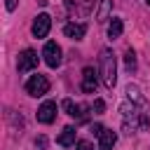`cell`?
I'll return each mask as SVG.
<instances>
[{
    "label": "cell",
    "instance_id": "obj_1",
    "mask_svg": "<svg viewBox=\"0 0 150 150\" xmlns=\"http://www.w3.org/2000/svg\"><path fill=\"white\" fill-rule=\"evenodd\" d=\"M98 73H101V80H103V84L108 87V89H112L115 87V82H117V61H115V54L110 52V49H103L101 52V56H98Z\"/></svg>",
    "mask_w": 150,
    "mask_h": 150
},
{
    "label": "cell",
    "instance_id": "obj_2",
    "mask_svg": "<svg viewBox=\"0 0 150 150\" xmlns=\"http://www.w3.org/2000/svg\"><path fill=\"white\" fill-rule=\"evenodd\" d=\"M26 91L30 94V96H45L47 91H49V80L45 77V75H30L28 77V82H26Z\"/></svg>",
    "mask_w": 150,
    "mask_h": 150
},
{
    "label": "cell",
    "instance_id": "obj_3",
    "mask_svg": "<svg viewBox=\"0 0 150 150\" xmlns=\"http://www.w3.org/2000/svg\"><path fill=\"white\" fill-rule=\"evenodd\" d=\"M42 56H45V63L49 68H59L61 66V47L56 42H47L45 49H42Z\"/></svg>",
    "mask_w": 150,
    "mask_h": 150
},
{
    "label": "cell",
    "instance_id": "obj_4",
    "mask_svg": "<svg viewBox=\"0 0 150 150\" xmlns=\"http://www.w3.org/2000/svg\"><path fill=\"white\" fill-rule=\"evenodd\" d=\"M96 84H98V70L87 66L82 70V91L84 94H94L96 91Z\"/></svg>",
    "mask_w": 150,
    "mask_h": 150
},
{
    "label": "cell",
    "instance_id": "obj_5",
    "mask_svg": "<svg viewBox=\"0 0 150 150\" xmlns=\"http://www.w3.org/2000/svg\"><path fill=\"white\" fill-rule=\"evenodd\" d=\"M49 28H52V16L45 14V12L38 14L35 21H33V35H35V38H47Z\"/></svg>",
    "mask_w": 150,
    "mask_h": 150
},
{
    "label": "cell",
    "instance_id": "obj_6",
    "mask_svg": "<svg viewBox=\"0 0 150 150\" xmlns=\"http://www.w3.org/2000/svg\"><path fill=\"white\" fill-rule=\"evenodd\" d=\"M38 66V54L33 52V49H23L21 54H19V61H16V68L21 70V73H26V70H33Z\"/></svg>",
    "mask_w": 150,
    "mask_h": 150
},
{
    "label": "cell",
    "instance_id": "obj_7",
    "mask_svg": "<svg viewBox=\"0 0 150 150\" xmlns=\"http://www.w3.org/2000/svg\"><path fill=\"white\" fill-rule=\"evenodd\" d=\"M54 117H56V103H54V101H45V103L38 108V122L52 124Z\"/></svg>",
    "mask_w": 150,
    "mask_h": 150
},
{
    "label": "cell",
    "instance_id": "obj_8",
    "mask_svg": "<svg viewBox=\"0 0 150 150\" xmlns=\"http://www.w3.org/2000/svg\"><path fill=\"white\" fill-rule=\"evenodd\" d=\"M63 33H66V38H70V40H82L84 33H87V26H84V23H66V26H63Z\"/></svg>",
    "mask_w": 150,
    "mask_h": 150
},
{
    "label": "cell",
    "instance_id": "obj_9",
    "mask_svg": "<svg viewBox=\"0 0 150 150\" xmlns=\"http://www.w3.org/2000/svg\"><path fill=\"white\" fill-rule=\"evenodd\" d=\"M115 141H117L115 131H110V129H103V131L98 134V150H112Z\"/></svg>",
    "mask_w": 150,
    "mask_h": 150
},
{
    "label": "cell",
    "instance_id": "obj_10",
    "mask_svg": "<svg viewBox=\"0 0 150 150\" xmlns=\"http://www.w3.org/2000/svg\"><path fill=\"white\" fill-rule=\"evenodd\" d=\"M61 105H63L66 115H70V117H77V120H82V117H84V112H82L84 108H82V105H77V103H75L73 98H66V101H63Z\"/></svg>",
    "mask_w": 150,
    "mask_h": 150
},
{
    "label": "cell",
    "instance_id": "obj_11",
    "mask_svg": "<svg viewBox=\"0 0 150 150\" xmlns=\"http://www.w3.org/2000/svg\"><path fill=\"white\" fill-rule=\"evenodd\" d=\"M56 143H59V145H63V148L73 145V143H75V129H73V127H66V129H63V131L59 134Z\"/></svg>",
    "mask_w": 150,
    "mask_h": 150
},
{
    "label": "cell",
    "instance_id": "obj_12",
    "mask_svg": "<svg viewBox=\"0 0 150 150\" xmlns=\"http://www.w3.org/2000/svg\"><path fill=\"white\" fill-rule=\"evenodd\" d=\"M122 28H124V23H122V19H112L110 21V26H108V38H120L122 35Z\"/></svg>",
    "mask_w": 150,
    "mask_h": 150
},
{
    "label": "cell",
    "instance_id": "obj_13",
    "mask_svg": "<svg viewBox=\"0 0 150 150\" xmlns=\"http://www.w3.org/2000/svg\"><path fill=\"white\" fill-rule=\"evenodd\" d=\"M110 9H112V2H110V0H101L98 12H96V19H98V21H105L108 14H110Z\"/></svg>",
    "mask_w": 150,
    "mask_h": 150
},
{
    "label": "cell",
    "instance_id": "obj_14",
    "mask_svg": "<svg viewBox=\"0 0 150 150\" xmlns=\"http://www.w3.org/2000/svg\"><path fill=\"white\" fill-rule=\"evenodd\" d=\"M124 66H127V70H136V54H134V49L124 52Z\"/></svg>",
    "mask_w": 150,
    "mask_h": 150
},
{
    "label": "cell",
    "instance_id": "obj_15",
    "mask_svg": "<svg viewBox=\"0 0 150 150\" xmlns=\"http://www.w3.org/2000/svg\"><path fill=\"white\" fill-rule=\"evenodd\" d=\"M127 94H129V98H134L136 103H143V96H141V89H138L136 84H129V87H127Z\"/></svg>",
    "mask_w": 150,
    "mask_h": 150
},
{
    "label": "cell",
    "instance_id": "obj_16",
    "mask_svg": "<svg viewBox=\"0 0 150 150\" xmlns=\"http://www.w3.org/2000/svg\"><path fill=\"white\" fill-rule=\"evenodd\" d=\"M75 150H91V143H89V141H77Z\"/></svg>",
    "mask_w": 150,
    "mask_h": 150
},
{
    "label": "cell",
    "instance_id": "obj_17",
    "mask_svg": "<svg viewBox=\"0 0 150 150\" xmlns=\"http://www.w3.org/2000/svg\"><path fill=\"white\" fill-rule=\"evenodd\" d=\"M103 108H105V103H103L101 98H96V101H94V110H96V112H103Z\"/></svg>",
    "mask_w": 150,
    "mask_h": 150
},
{
    "label": "cell",
    "instance_id": "obj_18",
    "mask_svg": "<svg viewBox=\"0 0 150 150\" xmlns=\"http://www.w3.org/2000/svg\"><path fill=\"white\" fill-rule=\"evenodd\" d=\"M16 2H19V0H7V2H5V5H7V9H9V12H12V9H16Z\"/></svg>",
    "mask_w": 150,
    "mask_h": 150
},
{
    "label": "cell",
    "instance_id": "obj_19",
    "mask_svg": "<svg viewBox=\"0 0 150 150\" xmlns=\"http://www.w3.org/2000/svg\"><path fill=\"white\" fill-rule=\"evenodd\" d=\"M35 143H38V148H45V145H47V141H45V138H42V136H40V138H38V141H35Z\"/></svg>",
    "mask_w": 150,
    "mask_h": 150
},
{
    "label": "cell",
    "instance_id": "obj_20",
    "mask_svg": "<svg viewBox=\"0 0 150 150\" xmlns=\"http://www.w3.org/2000/svg\"><path fill=\"white\" fill-rule=\"evenodd\" d=\"M148 5H150V0H148Z\"/></svg>",
    "mask_w": 150,
    "mask_h": 150
}]
</instances>
